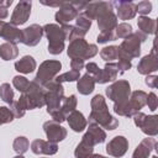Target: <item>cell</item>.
Wrapping results in <instances>:
<instances>
[{
	"label": "cell",
	"instance_id": "7a4b0ae2",
	"mask_svg": "<svg viewBox=\"0 0 158 158\" xmlns=\"http://www.w3.org/2000/svg\"><path fill=\"white\" fill-rule=\"evenodd\" d=\"M43 33L48 38V52L51 54H59L64 49V33L62 27L54 23H47L43 27Z\"/></svg>",
	"mask_w": 158,
	"mask_h": 158
},
{
	"label": "cell",
	"instance_id": "4dcf8cb0",
	"mask_svg": "<svg viewBox=\"0 0 158 158\" xmlns=\"http://www.w3.org/2000/svg\"><path fill=\"white\" fill-rule=\"evenodd\" d=\"M0 98L9 105L14 102V90L11 89L9 83H4L0 85Z\"/></svg>",
	"mask_w": 158,
	"mask_h": 158
},
{
	"label": "cell",
	"instance_id": "9a60e30c",
	"mask_svg": "<svg viewBox=\"0 0 158 158\" xmlns=\"http://www.w3.org/2000/svg\"><path fill=\"white\" fill-rule=\"evenodd\" d=\"M31 149L35 154H56L58 151L57 143L49 142V141H43V139H35L31 143Z\"/></svg>",
	"mask_w": 158,
	"mask_h": 158
},
{
	"label": "cell",
	"instance_id": "f35d334b",
	"mask_svg": "<svg viewBox=\"0 0 158 158\" xmlns=\"http://www.w3.org/2000/svg\"><path fill=\"white\" fill-rule=\"evenodd\" d=\"M116 36H115V31H105V32H100L98 35V42L99 43H106L109 41H115Z\"/></svg>",
	"mask_w": 158,
	"mask_h": 158
},
{
	"label": "cell",
	"instance_id": "277c9868",
	"mask_svg": "<svg viewBox=\"0 0 158 158\" xmlns=\"http://www.w3.org/2000/svg\"><path fill=\"white\" fill-rule=\"evenodd\" d=\"M88 2H63L62 7L56 12V20L62 26L69 25V22L80 14V10H84Z\"/></svg>",
	"mask_w": 158,
	"mask_h": 158
},
{
	"label": "cell",
	"instance_id": "44dd1931",
	"mask_svg": "<svg viewBox=\"0 0 158 158\" xmlns=\"http://www.w3.org/2000/svg\"><path fill=\"white\" fill-rule=\"evenodd\" d=\"M15 69L23 74H30L36 69V60L31 56H25L15 62Z\"/></svg>",
	"mask_w": 158,
	"mask_h": 158
},
{
	"label": "cell",
	"instance_id": "7dc6e473",
	"mask_svg": "<svg viewBox=\"0 0 158 158\" xmlns=\"http://www.w3.org/2000/svg\"><path fill=\"white\" fill-rule=\"evenodd\" d=\"M89 158H104L101 154H91Z\"/></svg>",
	"mask_w": 158,
	"mask_h": 158
},
{
	"label": "cell",
	"instance_id": "8fae6325",
	"mask_svg": "<svg viewBox=\"0 0 158 158\" xmlns=\"http://www.w3.org/2000/svg\"><path fill=\"white\" fill-rule=\"evenodd\" d=\"M31 1H20L12 15H11V20H10V23L14 25V26H20V25H23L28 17H30V14H31Z\"/></svg>",
	"mask_w": 158,
	"mask_h": 158
},
{
	"label": "cell",
	"instance_id": "b9f144b4",
	"mask_svg": "<svg viewBox=\"0 0 158 158\" xmlns=\"http://www.w3.org/2000/svg\"><path fill=\"white\" fill-rule=\"evenodd\" d=\"M12 4L11 0H6V1H0V20L2 21L4 19L7 17V6H10Z\"/></svg>",
	"mask_w": 158,
	"mask_h": 158
},
{
	"label": "cell",
	"instance_id": "7c38bea8",
	"mask_svg": "<svg viewBox=\"0 0 158 158\" xmlns=\"http://www.w3.org/2000/svg\"><path fill=\"white\" fill-rule=\"evenodd\" d=\"M43 36V28L40 25H31L28 27H26L25 30H22V40L21 42L26 46L33 47L36 44L40 43L41 38Z\"/></svg>",
	"mask_w": 158,
	"mask_h": 158
},
{
	"label": "cell",
	"instance_id": "d590c367",
	"mask_svg": "<svg viewBox=\"0 0 158 158\" xmlns=\"http://www.w3.org/2000/svg\"><path fill=\"white\" fill-rule=\"evenodd\" d=\"M85 68H86V74L91 75L95 80V83H99L100 77H101V69L98 67V64L94 62H90L85 65Z\"/></svg>",
	"mask_w": 158,
	"mask_h": 158
},
{
	"label": "cell",
	"instance_id": "8992f818",
	"mask_svg": "<svg viewBox=\"0 0 158 158\" xmlns=\"http://www.w3.org/2000/svg\"><path fill=\"white\" fill-rule=\"evenodd\" d=\"M60 68H62V64L59 60H44L40 65L37 75H36L33 81H36L37 84L43 86L46 83L53 80L57 77Z\"/></svg>",
	"mask_w": 158,
	"mask_h": 158
},
{
	"label": "cell",
	"instance_id": "d6a6232c",
	"mask_svg": "<svg viewBox=\"0 0 158 158\" xmlns=\"http://www.w3.org/2000/svg\"><path fill=\"white\" fill-rule=\"evenodd\" d=\"M132 35V26L130 23L122 22L116 26L115 28V36L116 38H127L128 36Z\"/></svg>",
	"mask_w": 158,
	"mask_h": 158
},
{
	"label": "cell",
	"instance_id": "8d00e7d4",
	"mask_svg": "<svg viewBox=\"0 0 158 158\" xmlns=\"http://www.w3.org/2000/svg\"><path fill=\"white\" fill-rule=\"evenodd\" d=\"M75 21H77L75 26H77V27H79L80 30H83L84 32H88V30H89V28H90V26H91V20H89V19H88L83 12H80V14L77 16Z\"/></svg>",
	"mask_w": 158,
	"mask_h": 158
},
{
	"label": "cell",
	"instance_id": "6da1fadb",
	"mask_svg": "<svg viewBox=\"0 0 158 158\" xmlns=\"http://www.w3.org/2000/svg\"><path fill=\"white\" fill-rule=\"evenodd\" d=\"M44 88V101L47 105V112L52 116L54 112L59 111L60 104L64 95V89L60 83L56 81L54 79L46 83L43 85Z\"/></svg>",
	"mask_w": 158,
	"mask_h": 158
},
{
	"label": "cell",
	"instance_id": "7bdbcfd3",
	"mask_svg": "<svg viewBox=\"0 0 158 158\" xmlns=\"http://www.w3.org/2000/svg\"><path fill=\"white\" fill-rule=\"evenodd\" d=\"M70 67L73 70H77V72H80V69L84 68V60L80 59V58H73L70 60Z\"/></svg>",
	"mask_w": 158,
	"mask_h": 158
},
{
	"label": "cell",
	"instance_id": "d6986e66",
	"mask_svg": "<svg viewBox=\"0 0 158 158\" xmlns=\"http://www.w3.org/2000/svg\"><path fill=\"white\" fill-rule=\"evenodd\" d=\"M67 120H68V123H69L70 128L73 131H75V132L84 131L85 127H86V123H88L86 120H85V117L83 116V114L79 112V111H77V110H74L73 112H70L67 116Z\"/></svg>",
	"mask_w": 158,
	"mask_h": 158
},
{
	"label": "cell",
	"instance_id": "f546056e",
	"mask_svg": "<svg viewBox=\"0 0 158 158\" xmlns=\"http://www.w3.org/2000/svg\"><path fill=\"white\" fill-rule=\"evenodd\" d=\"M114 111H115L116 114H118V115H121V116H126V117H131V116H133L135 114H137V112L131 107V105H130L128 101L122 102V104H115V105H114Z\"/></svg>",
	"mask_w": 158,
	"mask_h": 158
},
{
	"label": "cell",
	"instance_id": "4316f807",
	"mask_svg": "<svg viewBox=\"0 0 158 158\" xmlns=\"http://www.w3.org/2000/svg\"><path fill=\"white\" fill-rule=\"evenodd\" d=\"M19 54V49H17V46L14 44V43H2L0 46V57L4 59V60H11V59H15Z\"/></svg>",
	"mask_w": 158,
	"mask_h": 158
},
{
	"label": "cell",
	"instance_id": "9c48e42d",
	"mask_svg": "<svg viewBox=\"0 0 158 158\" xmlns=\"http://www.w3.org/2000/svg\"><path fill=\"white\" fill-rule=\"evenodd\" d=\"M89 123L99 125L102 128L106 130H115L118 126V121L110 115L109 109L102 110H91L89 115Z\"/></svg>",
	"mask_w": 158,
	"mask_h": 158
},
{
	"label": "cell",
	"instance_id": "1f68e13d",
	"mask_svg": "<svg viewBox=\"0 0 158 158\" xmlns=\"http://www.w3.org/2000/svg\"><path fill=\"white\" fill-rule=\"evenodd\" d=\"M12 147H14V151H15L16 153H19V154H23V153L28 149V147H30V142H28V139H27L26 137L20 136V137H16V138H15Z\"/></svg>",
	"mask_w": 158,
	"mask_h": 158
},
{
	"label": "cell",
	"instance_id": "4fadbf2b",
	"mask_svg": "<svg viewBox=\"0 0 158 158\" xmlns=\"http://www.w3.org/2000/svg\"><path fill=\"white\" fill-rule=\"evenodd\" d=\"M127 148H128V141L123 136H116L106 144L107 154L116 158L122 157L127 152Z\"/></svg>",
	"mask_w": 158,
	"mask_h": 158
},
{
	"label": "cell",
	"instance_id": "836d02e7",
	"mask_svg": "<svg viewBox=\"0 0 158 158\" xmlns=\"http://www.w3.org/2000/svg\"><path fill=\"white\" fill-rule=\"evenodd\" d=\"M79 77H80V72H77V70H73V69H72V70H69V72H65V73H63V74L56 77L54 80L62 84L63 81H75V80L79 79Z\"/></svg>",
	"mask_w": 158,
	"mask_h": 158
},
{
	"label": "cell",
	"instance_id": "d4e9b609",
	"mask_svg": "<svg viewBox=\"0 0 158 158\" xmlns=\"http://www.w3.org/2000/svg\"><path fill=\"white\" fill-rule=\"evenodd\" d=\"M137 25L139 27V32L144 33L146 36L147 35H153L156 32V26H157V22L154 19H149V17H146V16H141L137 21Z\"/></svg>",
	"mask_w": 158,
	"mask_h": 158
},
{
	"label": "cell",
	"instance_id": "e575fe53",
	"mask_svg": "<svg viewBox=\"0 0 158 158\" xmlns=\"http://www.w3.org/2000/svg\"><path fill=\"white\" fill-rule=\"evenodd\" d=\"M12 84H14V86H15L20 93L25 94V93L27 91V89H28L30 81H28L27 78H25V77L16 75V77H14V79H12Z\"/></svg>",
	"mask_w": 158,
	"mask_h": 158
},
{
	"label": "cell",
	"instance_id": "f907efd6",
	"mask_svg": "<svg viewBox=\"0 0 158 158\" xmlns=\"http://www.w3.org/2000/svg\"><path fill=\"white\" fill-rule=\"evenodd\" d=\"M104 158H105V157H104Z\"/></svg>",
	"mask_w": 158,
	"mask_h": 158
},
{
	"label": "cell",
	"instance_id": "603a6c76",
	"mask_svg": "<svg viewBox=\"0 0 158 158\" xmlns=\"http://www.w3.org/2000/svg\"><path fill=\"white\" fill-rule=\"evenodd\" d=\"M118 74V68L115 63H106L105 68L101 69V77L99 80V84H105L107 81H114L117 78Z\"/></svg>",
	"mask_w": 158,
	"mask_h": 158
},
{
	"label": "cell",
	"instance_id": "52a82bcc",
	"mask_svg": "<svg viewBox=\"0 0 158 158\" xmlns=\"http://www.w3.org/2000/svg\"><path fill=\"white\" fill-rule=\"evenodd\" d=\"M147 38V36L139 31L137 32H132L131 36H128L127 38H125V41L121 43V46L118 47L120 51H122L123 53H126L128 57L131 58H137L141 53V43L144 42Z\"/></svg>",
	"mask_w": 158,
	"mask_h": 158
},
{
	"label": "cell",
	"instance_id": "c3c4849f",
	"mask_svg": "<svg viewBox=\"0 0 158 158\" xmlns=\"http://www.w3.org/2000/svg\"><path fill=\"white\" fill-rule=\"evenodd\" d=\"M14 158H23V156H22V154H19V156H16V157H14Z\"/></svg>",
	"mask_w": 158,
	"mask_h": 158
},
{
	"label": "cell",
	"instance_id": "cb8c5ba5",
	"mask_svg": "<svg viewBox=\"0 0 158 158\" xmlns=\"http://www.w3.org/2000/svg\"><path fill=\"white\" fill-rule=\"evenodd\" d=\"M131 107L136 111V112H139V110L146 105L147 102V94L142 90H136L131 94V99L128 100Z\"/></svg>",
	"mask_w": 158,
	"mask_h": 158
},
{
	"label": "cell",
	"instance_id": "83f0119b",
	"mask_svg": "<svg viewBox=\"0 0 158 158\" xmlns=\"http://www.w3.org/2000/svg\"><path fill=\"white\" fill-rule=\"evenodd\" d=\"M77 107V96L75 95H70L68 98H63L62 104H60V111L62 114L67 117L70 112H73Z\"/></svg>",
	"mask_w": 158,
	"mask_h": 158
},
{
	"label": "cell",
	"instance_id": "484cf974",
	"mask_svg": "<svg viewBox=\"0 0 158 158\" xmlns=\"http://www.w3.org/2000/svg\"><path fill=\"white\" fill-rule=\"evenodd\" d=\"M93 151H94V144L86 141L85 138H81V142L77 146L74 151V156L75 158H89L93 154Z\"/></svg>",
	"mask_w": 158,
	"mask_h": 158
},
{
	"label": "cell",
	"instance_id": "681fc988",
	"mask_svg": "<svg viewBox=\"0 0 158 158\" xmlns=\"http://www.w3.org/2000/svg\"><path fill=\"white\" fill-rule=\"evenodd\" d=\"M0 125H1V123H0Z\"/></svg>",
	"mask_w": 158,
	"mask_h": 158
},
{
	"label": "cell",
	"instance_id": "7402d4cb",
	"mask_svg": "<svg viewBox=\"0 0 158 158\" xmlns=\"http://www.w3.org/2000/svg\"><path fill=\"white\" fill-rule=\"evenodd\" d=\"M94 86H95V80H94V78H93L91 75H89V74H85V75H83L80 79H78L77 89H78V91H79L81 95H89L90 93H93Z\"/></svg>",
	"mask_w": 158,
	"mask_h": 158
},
{
	"label": "cell",
	"instance_id": "74e56055",
	"mask_svg": "<svg viewBox=\"0 0 158 158\" xmlns=\"http://www.w3.org/2000/svg\"><path fill=\"white\" fill-rule=\"evenodd\" d=\"M14 120V114L6 106H0V123H9Z\"/></svg>",
	"mask_w": 158,
	"mask_h": 158
},
{
	"label": "cell",
	"instance_id": "bcb514c9",
	"mask_svg": "<svg viewBox=\"0 0 158 158\" xmlns=\"http://www.w3.org/2000/svg\"><path fill=\"white\" fill-rule=\"evenodd\" d=\"M5 21H1L0 20V36H1V32H2V30H4V26H5Z\"/></svg>",
	"mask_w": 158,
	"mask_h": 158
},
{
	"label": "cell",
	"instance_id": "f1b7e54d",
	"mask_svg": "<svg viewBox=\"0 0 158 158\" xmlns=\"http://www.w3.org/2000/svg\"><path fill=\"white\" fill-rule=\"evenodd\" d=\"M100 56H101V58H102L105 62L111 63L112 60L117 59V56H118V47H117V46H109V47H105V48L101 49Z\"/></svg>",
	"mask_w": 158,
	"mask_h": 158
},
{
	"label": "cell",
	"instance_id": "e0dca14e",
	"mask_svg": "<svg viewBox=\"0 0 158 158\" xmlns=\"http://www.w3.org/2000/svg\"><path fill=\"white\" fill-rule=\"evenodd\" d=\"M83 138H85L86 141H89L90 143H93V144L95 146V144L102 143V142L105 141L106 133H105V131H104L99 125L89 123L88 131H86V133L83 136Z\"/></svg>",
	"mask_w": 158,
	"mask_h": 158
},
{
	"label": "cell",
	"instance_id": "5b68a950",
	"mask_svg": "<svg viewBox=\"0 0 158 158\" xmlns=\"http://www.w3.org/2000/svg\"><path fill=\"white\" fill-rule=\"evenodd\" d=\"M27 105V110H32V109H37V107H42L43 105H46L44 101V88L40 84H37L36 81H30L28 89L25 94H22Z\"/></svg>",
	"mask_w": 158,
	"mask_h": 158
},
{
	"label": "cell",
	"instance_id": "f6af8a7d",
	"mask_svg": "<svg viewBox=\"0 0 158 158\" xmlns=\"http://www.w3.org/2000/svg\"><path fill=\"white\" fill-rule=\"evenodd\" d=\"M146 84L148 86H151V88H157V85H158V77H156V75H148L146 78Z\"/></svg>",
	"mask_w": 158,
	"mask_h": 158
},
{
	"label": "cell",
	"instance_id": "ab89813d",
	"mask_svg": "<svg viewBox=\"0 0 158 158\" xmlns=\"http://www.w3.org/2000/svg\"><path fill=\"white\" fill-rule=\"evenodd\" d=\"M152 9V4L149 1H141L136 5V11H138L139 14L144 15V14H148Z\"/></svg>",
	"mask_w": 158,
	"mask_h": 158
},
{
	"label": "cell",
	"instance_id": "30bf717a",
	"mask_svg": "<svg viewBox=\"0 0 158 158\" xmlns=\"http://www.w3.org/2000/svg\"><path fill=\"white\" fill-rule=\"evenodd\" d=\"M43 130L46 132V136H47L48 141L53 142V143L60 142L67 137V130L53 120H49V121L44 122L43 123Z\"/></svg>",
	"mask_w": 158,
	"mask_h": 158
},
{
	"label": "cell",
	"instance_id": "2e32d148",
	"mask_svg": "<svg viewBox=\"0 0 158 158\" xmlns=\"http://www.w3.org/2000/svg\"><path fill=\"white\" fill-rule=\"evenodd\" d=\"M117 7V16L120 20H130L136 15V5L131 1H116L111 2Z\"/></svg>",
	"mask_w": 158,
	"mask_h": 158
},
{
	"label": "cell",
	"instance_id": "5bb4252c",
	"mask_svg": "<svg viewBox=\"0 0 158 158\" xmlns=\"http://www.w3.org/2000/svg\"><path fill=\"white\" fill-rule=\"evenodd\" d=\"M158 69V60H157V57H156V51H154V47H153V51L151 54L148 56H144L138 65H137V70L138 73L143 74V75H148L149 73L152 72H156Z\"/></svg>",
	"mask_w": 158,
	"mask_h": 158
},
{
	"label": "cell",
	"instance_id": "ffe728a7",
	"mask_svg": "<svg viewBox=\"0 0 158 158\" xmlns=\"http://www.w3.org/2000/svg\"><path fill=\"white\" fill-rule=\"evenodd\" d=\"M143 133L148 136H156L158 133V116L152 115V116H144L142 120L141 125L138 126Z\"/></svg>",
	"mask_w": 158,
	"mask_h": 158
},
{
	"label": "cell",
	"instance_id": "ee69618b",
	"mask_svg": "<svg viewBox=\"0 0 158 158\" xmlns=\"http://www.w3.org/2000/svg\"><path fill=\"white\" fill-rule=\"evenodd\" d=\"M116 65H117V68L121 70V73H123L125 70L130 69L132 64H131L130 60H126V59H118V63H117Z\"/></svg>",
	"mask_w": 158,
	"mask_h": 158
},
{
	"label": "cell",
	"instance_id": "60d3db41",
	"mask_svg": "<svg viewBox=\"0 0 158 158\" xmlns=\"http://www.w3.org/2000/svg\"><path fill=\"white\" fill-rule=\"evenodd\" d=\"M146 105H148L149 110H152V111H154V110L157 109L158 101H157V96H156L154 93H149V94L147 95V102H146Z\"/></svg>",
	"mask_w": 158,
	"mask_h": 158
},
{
	"label": "cell",
	"instance_id": "ba28073f",
	"mask_svg": "<svg viewBox=\"0 0 158 158\" xmlns=\"http://www.w3.org/2000/svg\"><path fill=\"white\" fill-rule=\"evenodd\" d=\"M131 94V88L128 81L126 80H118L115 81L112 85H110L106 89V95L109 99H111L115 104H122L128 101Z\"/></svg>",
	"mask_w": 158,
	"mask_h": 158
},
{
	"label": "cell",
	"instance_id": "ac0fdd59",
	"mask_svg": "<svg viewBox=\"0 0 158 158\" xmlns=\"http://www.w3.org/2000/svg\"><path fill=\"white\" fill-rule=\"evenodd\" d=\"M0 37H2V38H4L5 41H7L9 43L16 44L17 42H21V40H22V31L19 30L16 26H14V25L6 22L5 26H4V30H2Z\"/></svg>",
	"mask_w": 158,
	"mask_h": 158
},
{
	"label": "cell",
	"instance_id": "3957f363",
	"mask_svg": "<svg viewBox=\"0 0 158 158\" xmlns=\"http://www.w3.org/2000/svg\"><path fill=\"white\" fill-rule=\"evenodd\" d=\"M67 52L72 59L80 58L84 60V59L93 58L98 53V47L95 44L88 43L84 38H77L74 41H70Z\"/></svg>",
	"mask_w": 158,
	"mask_h": 158
}]
</instances>
